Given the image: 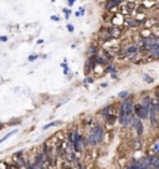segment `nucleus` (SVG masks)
<instances>
[{"label":"nucleus","mask_w":159,"mask_h":169,"mask_svg":"<svg viewBox=\"0 0 159 169\" xmlns=\"http://www.w3.org/2000/svg\"><path fill=\"white\" fill-rule=\"evenodd\" d=\"M103 133H105V129L102 126L97 124L96 127H93L92 129H89V136L87 138V142H88V146H97L98 143H101L102 138H103Z\"/></svg>","instance_id":"nucleus-1"},{"label":"nucleus","mask_w":159,"mask_h":169,"mask_svg":"<svg viewBox=\"0 0 159 169\" xmlns=\"http://www.w3.org/2000/svg\"><path fill=\"white\" fill-rule=\"evenodd\" d=\"M98 157V152L96 148H88L83 152V162L85 164H89L92 162H94Z\"/></svg>","instance_id":"nucleus-2"},{"label":"nucleus","mask_w":159,"mask_h":169,"mask_svg":"<svg viewBox=\"0 0 159 169\" xmlns=\"http://www.w3.org/2000/svg\"><path fill=\"white\" fill-rule=\"evenodd\" d=\"M133 111L139 119H147L149 117V108H145L142 103H136L133 106Z\"/></svg>","instance_id":"nucleus-3"},{"label":"nucleus","mask_w":159,"mask_h":169,"mask_svg":"<svg viewBox=\"0 0 159 169\" xmlns=\"http://www.w3.org/2000/svg\"><path fill=\"white\" fill-rule=\"evenodd\" d=\"M123 35V30L119 26H112L107 30V36L112 39H119Z\"/></svg>","instance_id":"nucleus-4"},{"label":"nucleus","mask_w":159,"mask_h":169,"mask_svg":"<svg viewBox=\"0 0 159 169\" xmlns=\"http://www.w3.org/2000/svg\"><path fill=\"white\" fill-rule=\"evenodd\" d=\"M131 162L128 159V155H123V157H117L116 158V165L118 169H127L129 167Z\"/></svg>","instance_id":"nucleus-5"},{"label":"nucleus","mask_w":159,"mask_h":169,"mask_svg":"<svg viewBox=\"0 0 159 169\" xmlns=\"http://www.w3.org/2000/svg\"><path fill=\"white\" fill-rule=\"evenodd\" d=\"M124 20H125L124 16L121 15L119 13H117V14H113V16L111 18V24L113 26H121L124 24Z\"/></svg>","instance_id":"nucleus-6"},{"label":"nucleus","mask_w":159,"mask_h":169,"mask_svg":"<svg viewBox=\"0 0 159 169\" xmlns=\"http://www.w3.org/2000/svg\"><path fill=\"white\" fill-rule=\"evenodd\" d=\"M122 0H107V3L105 4V10L106 11H111L114 8H118Z\"/></svg>","instance_id":"nucleus-7"},{"label":"nucleus","mask_w":159,"mask_h":169,"mask_svg":"<svg viewBox=\"0 0 159 169\" xmlns=\"http://www.w3.org/2000/svg\"><path fill=\"white\" fill-rule=\"evenodd\" d=\"M132 126L136 128L138 136H142V134H143V123H142V121H139V119H133Z\"/></svg>","instance_id":"nucleus-8"},{"label":"nucleus","mask_w":159,"mask_h":169,"mask_svg":"<svg viewBox=\"0 0 159 169\" xmlns=\"http://www.w3.org/2000/svg\"><path fill=\"white\" fill-rule=\"evenodd\" d=\"M137 3L136 2H127V10H128V15H133L137 11Z\"/></svg>","instance_id":"nucleus-9"},{"label":"nucleus","mask_w":159,"mask_h":169,"mask_svg":"<svg viewBox=\"0 0 159 169\" xmlns=\"http://www.w3.org/2000/svg\"><path fill=\"white\" fill-rule=\"evenodd\" d=\"M139 38H141V39H149V38H153V32L150 31V29L144 27L143 30L139 31Z\"/></svg>","instance_id":"nucleus-10"},{"label":"nucleus","mask_w":159,"mask_h":169,"mask_svg":"<svg viewBox=\"0 0 159 169\" xmlns=\"http://www.w3.org/2000/svg\"><path fill=\"white\" fill-rule=\"evenodd\" d=\"M112 139H113V132H112V131H105L103 138H102V141H105V144L111 143Z\"/></svg>","instance_id":"nucleus-11"},{"label":"nucleus","mask_w":159,"mask_h":169,"mask_svg":"<svg viewBox=\"0 0 159 169\" xmlns=\"http://www.w3.org/2000/svg\"><path fill=\"white\" fill-rule=\"evenodd\" d=\"M157 24H158V20H157V19H153V18H150V19H145V20L143 21V26L147 27V29H152V27L155 26Z\"/></svg>","instance_id":"nucleus-12"},{"label":"nucleus","mask_w":159,"mask_h":169,"mask_svg":"<svg viewBox=\"0 0 159 169\" xmlns=\"http://www.w3.org/2000/svg\"><path fill=\"white\" fill-rule=\"evenodd\" d=\"M157 4V2H155V0H143V2H142V5L145 8V9H150V8H153L154 5Z\"/></svg>","instance_id":"nucleus-13"},{"label":"nucleus","mask_w":159,"mask_h":169,"mask_svg":"<svg viewBox=\"0 0 159 169\" xmlns=\"http://www.w3.org/2000/svg\"><path fill=\"white\" fill-rule=\"evenodd\" d=\"M124 25L129 26V27H136V26L139 25V22L136 21V20H132V19H127V20H124Z\"/></svg>","instance_id":"nucleus-14"},{"label":"nucleus","mask_w":159,"mask_h":169,"mask_svg":"<svg viewBox=\"0 0 159 169\" xmlns=\"http://www.w3.org/2000/svg\"><path fill=\"white\" fill-rule=\"evenodd\" d=\"M150 102H152V98L149 97V96H147V97H143L142 98V106H144L145 108H149V106H150Z\"/></svg>","instance_id":"nucleus-15"},{"label":"nucleus","mask_w":159,"mask_h":169,"mask_svg":"<svg viewBox=\"0 0 159 169\" xmlns=\"http://www.w3.org/2000/svg\"><path fill=\"white\" fill-rule=\"evenodd\" d=\"M141 148H142V143H141V141H138V139H133V141H132V149H133V151H141Z\"/></svg>","instance_id":"nucleus-16"},{"label":"nucleus","mask_w":159,"mask_h":169,"mask_svg":"<svg viewBox=\"0 0 159 169\" xmlns=\"http://www.w3.org/2000/svg\"><path fill=\"white\" fill-rule=\"evenodd\" d=\"M16 132H18V131H16V129H15V131H13V132H10V133H9V134H6V136H5V137H3V138H2V139H0V143H3V142H5V141H6V139H8V138H10V137H11V136H13V134H15V133H16Z\"/></svg>","instance_id":"nucleus-17"},{"label":"nucleus","mask_w":159,"mask_h":169,"mask_svg":"<svg viewBox=\"0 0 159 169\" xmlns=\"http://www.w3.org/2000/svg\"><path fill=\"white\" fill-rule=\"evenodd\" d=\"M0 169H9V164L5 160H0Z\"/></svg>","instance_id":"nucleus-18"},{"label":"nucleus","mask_w":159,"mask_h":169,"mask_svg":"<svg viewBox=\"0 0 159 169\" xmlns=\"http://www.w3.org/2000/svg\"><path fill=\"white\" fill-rule=\"evenodd\" d=\"M60 123H61L60 121H56V122H51V123L46 124V126L44 127V129H47V128H50V127H54V126H57V124H60Z\"/></svg>","instance_id":"nucleus-19"},{"label":"nucleus","mask_w":159,"mask_h":169,"mask_svg":"<svg viewBox=\"0 0 159 169\" xmlns=\"http://www.w3.org/2000/svg\"><path fill=\"white\" fill-rule=\"evenodd\" d=\"M143 77H144V80H145V82H148V83H152V82L154 81V78L150 77V76H148V75H143Z\"/></svg>","instance_id":"nucleus-20"},{"label":"nucleus","mask_w":159,"mask_h":169,"mask_svg":"<svg viewBox=\"0 0 159 169\" xmlns=\"http://www.w3.org/2000/svg\"><path fill=\"white\" fill-rule=\"evenodd\" d=\"M83 14H85V9H83V8H80V10L76 13V15H77V16H82Z\"/></svg>","instance_id":"nucleus-21"},{"label":"nucleus","mask_w":159,"mask_h":169,"mask_svg":"<svg viewBox=\"0 0 159 169\" xmlns=\"http://www.w3.org/2000/svg\"><path fill=\"white\" fill-rule=\"evenodd\" d=\"M63 11H65V14H66V19H69V16L71 15V10H69V9H63Z\"/></svg>","instance_id":"nucleus-22"},{"label":"nucleus","mask_w":159,"mask_h":169,"mask_svg":"<svg viewBox=\"0 0 159 169\" xmlns=\"http://www.w3.org/2000/svg\"><path fill=\"white\" fill-rule=\"evenodd\" d=\"M85 82H86V83H92V82H93V78H92V77H86V78H85Z\"/></svg>","instance_id":"nucleus-23"},{"label":"nucleus","mask_w":159,"mask_h":169,"mask_svg":"<svg viewBox=\"0 0 159 169\" xmlns=\"http://www.w3.org/2000/svg\"><path fill=\"white\" fill-rule=\"evenodd\" d=\"M67 30H69L70 32H72V31L75 30V27H74V25H71V24H69V25H67Z\"/></svg>","instance_id":"nucleus-24"},{"label":"nucleus","mask_w":159,"mask_h":169,"mask_svg":"<svg viewBox=\"0 0 159 169\" xmlns=\"http://www.w3.org/2000/svg\"><path fill=\"white\" fill-rule=\"evenodd\" d=\"M128 96V92H122V93H119V97L121 98H124V97H127Z\"/></svg>","instance_id":"nucleus-25"},{"label":"nucleus","mask_w":159,"mask_h":169,"mask_svg":"<svg viewBox=\"0 0 159 169\" xmlns=\"http://www.w3.org/2000/svg\"><path fill=\"white\" fill-rule=\"evenodd\" d=\"M75 2H76V0H67V4H69V6H72V5L75 4Z\"/></svg>","instance_id":"nucleus-26"},{"label":"nucleus","mask_w":159,"mask_h":169,"mask_svg":"<svg viewBox=\"0 0 159 169\" xmlns=\"http://www.w3.org/2000/svg\"><path fill=\"white\" fill-rule=\"evenodd\" d=\"M8 40V38L6 36H0V41H3V42H5Z\"/></svg>","instance_id":"nucleus-27"},{"label":"nucleus","mask_w":159,"mask_h":169,"mask_svg":"<svg viewBox=\"0 0 159 169\" xmlns=\"http://www.w3.org/2000/svg\"><path fill=\"white\" fill-rule=\"evenodd\" d=\"M36 57H38V56H36V55H35V56H34V55H33V56H30V57H29V60H30V61H33V60H35V58H36Z\"/></svg>","instance_id":"nucleus-28"},{"label":"nucleus","mask_w":159,"mask_h":169,"mask_svg":"<svg viewBox=\"0 0 159 169\" xmlns=\"http://www.w3.org/2000/svg\"><path fill=\"white\" fill-rule=\"evenodd\" d=\"M51 20H54V21H58V18L54 15V16H51Z\"/></svg>","instance_id":"nucleus-29"},{"label":"nucleus","mask_w":159,"mask_h":169,"mask_svg":"<svg viewBox=\"0 0 159 169\" xmlns=\"http://www.w3.org/2000/svg\"><path fill=\"white\" fill-rule=\"evenodd\" d=\"M157 91H158V92H157V97H158V98H159V87H158V88H157Z\"/></svg>","instance_id":"nucleus-30"},{"label":"nucleus","mask_w":159,"mask_h":169,"mask_svg":"<svg viewBox=\"0 0 159 169\" xmlns=\"http://www.w3.org/2000/svg\"><path fill=\"white\" fill-rule=\"evenodd\" d=\"M3 127H4V124H3V123H0V129H2Z\"/></svg>","instance_id":"nucleus-31"},{"label":"nucleus","mask_w":159,"mask_h":169,"mask_svg":"<svg viewBox=\"0 0 159 169\" xmlns=\"http://www.w3.org/2000/svg\"><path fill=\"white\" fill-rule=\"evenodd\" d=\"M70 169H77V168H74V167H71V168H70Z\"/></svg>","instance_id":"nucleus-32"}]
</instances>
